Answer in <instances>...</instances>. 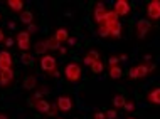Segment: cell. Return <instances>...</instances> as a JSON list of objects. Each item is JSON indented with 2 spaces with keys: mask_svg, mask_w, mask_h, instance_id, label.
I'll use <instances>...</instances> for the list:
<instances>
[{
  "mask_svg": "<svg viewBox=\"0 0 160 119\" xmlns=\"http://www.w3.org/2000/svg\"><path fill=\"white\" fill-rule=\"evenodd\" d=\"M93 119H106V114L103 111H94L93 112Z\"/></svg>",
  "mask_w": 160,
  "mask_h": 119,
  "instance_id": "obj_31",
  "label": "cell"
},
{
  "mask_svg": "<svg viewBox=\"0 0 160 119\" xmlns=\"http://www.w3.org/2000/svg\"><path fill=\"white\" fill-rule=\"evenodd\" d=\"M89 69H91L93 74H101L103 69H105V64H103L101 59H99V61H96V62H93V64H91V67H89Z\"/></svg>",
  "mask_w": 160,
  "mask_h": 119,
  "instance_id": "obj_23",
  "label": "cell"
},
{
  "mask_svg": "<svg viewBox=\"0 0 160 119\" xmlns=\"http://www.w3.org/2000/svg\"><path fill=\"white\" fill-rule=\"evenodd\" d=\"M122 34H123V25H122V22H118L116 24V27L113 29V32H111V39H120L122 37Z\"/></svg>",
  "mask_w": 160,
  "mask_h": 119,
  "instance_id": "obj_25",
  "label": "cell"
},
{
  "mask_svg": "<svg viewBox=\"0 0 160 119\" xmlns=\"http://www.w3.org/2000/svg\"><path fill=\"white\" fill-rule=\"evenodd\" d=\"M58 114H59V108H58V104H56V103H51V108H49V112H47V116L56 117Z\"/></svg>",
  "mask_w": 160,
  "mask_h": 119,
  "instance_id": "obj_27",
  "label": "cell"
},
{
  "mask_svg": "<svg viewBox=\"0 0 160 119\" xmlns=\"http://www.w3.org/2000/svg\"><path fill=\"white\" fill-rule=\"evenodd\" d=\"M143 61H145V64H147V62L150 64V62H152V56H150V54H145V56H143Z\"/></svg>",
  "mask_w": 160,
  "mask_h": 119,
  "instance_id": "obj_37",
  "label": "cell"
},
{
  "mask_svg": "<svg viewBox=\"0 0 160 119\" xmlns=\"http://www.w3.org/2000/svg\"><path fill=\"white\" fill-rule=\"evenodd\" d=\"M118 64H120V57L118 56H110V57H108V67L118 66Z\"/></svg>",
  "mask_w": 160,
  "mask_h": 119,
  "instance_id": "obj_29",
  "label": "cell"
},
{
  "mask_svg": "<svg viewBox=\"0 0 160 119\" xmlns=\"http://www.w3.org/2000/svg\"><path fill=\"white\" fill-rule=\"evenodd\" d=\"M32 108L36 109L37 112L46 114V116H47L49 108H51V103H49V101H46L44 97H42V99H32Z\"/></svg>",
  "mask_w": 160,
  "mask_h": 119,
  "instance_id": "obj_12",
  "label": "cell"
},
{
  "mask_svg": "<svg viewBox=\"0 0 160 119\" xmlns=\"http://www.w3.org/2000/svg\"><path fill=\"white\" fill-rule=\"evenodd\" d=\"M106 10L108 8L105 7V3L103 2H96L94 3V8H93V20L96 24H99L103 20V17H105V14H106Z\"/></svg>",
  "mask_w": 160,
  "mask_h": 119,
  "instance_id": "obj_13",
  "label": "cell"
},
{
  "mask_svg": "<svg viewBox=\"0 0 160 119\" xmlns=\"http://www.w3.org/2000/svg\"><path fill=\"white\" fill-rule=\"evenodd\" d=\"M111 103H113L115 109H123L125 103H127V97H125L123 94H116V96H113V99H111Z\"/></svg>",
  "mask_w": 160,
  "mask_h": 119,
  "instance_id": "obj_20",
  "label": "cell"
},
{
  "mask_svg": "<svg viewBox=\"0 0 160 119\" xmlns=\"http://www.w3.org/2000/svg\"><path fill=\"white\" fill-rule=\"evenodd\" d=\"M41 69L47 72V74H51L52 71L58 69V61H56L54 56H51V54H46V56L41 57Z\"/></svg>",
  "mask_w": 160,
  "mask_h": 119,
  "instance_id": "obj_6",
  "label": "cell"
},
{
  "mask_svg": "<svg viewBox=\"0 0 160 119\" xmlns=\"http://www.w3.org/2000/svg\"><path fill=\"white\" fill-rule=\"evenodd\" d=\"M34 49H36V54H39V56H46L47 54V44H46V40H39V42H36V45H34Z\"/></svg>",
  "mask_w": 160,
  "mask_h": 119,
  "instance_id": "obj_21",
  "label": "cell"
},
{
  "mask_svg": "<svg viewBox=\"0 0 160 119\" xmlns=\"http://www.w3.org/2000/svg\"><path fill=\"white\" fill-rule=\"evenodd\" d=\"M0 119H8L7 114H0Z\"/></svg>",
  "mask_w": 160,
  "mask_h": 119,
  "instance_id": "obj_41",
  "label": "cell"
},
{
  "mask_svg": "<svg viewBox=\"0 0 160 119\" xmlns=\"http://www.w3.org/2000/svg\"><path fill=\"white\" fill-rule=\"evenodd\" d=\"M15 79L14 69H7V71H0V87H8Z\"/></svg>",
  "mask_w": 160,
  "mask_h": 119,
  "instance_id": "obj_11",
  "label": "cell"
},
{
  "mask_svg": "<svg viewBox=\"0 0 160 119\" xmlns=\"http://www.w3.org/2000/svg\"><path fill=\"white\" fill-rule=\"evenodd\" d=\"M36 86H37V79H36V76H34V74L25 76V77H24V82H22V87H24V89H27V91H31V89H34Z\"/></svg>",
  "mask_w": 160,
  "mask_h": 119,
  "instance_id": "obj_17",
  "label": "cell"
},
{
  "mask_svg": "<svg viewBox=\"0 0 160 119\" xmlns=\"http://www.w3.org/2000/svg\"><path fill=\"white\" fill-rule=\"evenodd\" d=\"M135 30H137V37L138 39H145L147 34L152 30V22L148 19H140L135 25Z\"/></svg>",
  "mask_w": 160,
  "mask_h": 119,
  "instance_id": "obj_7",
  "label": "cell"
},
{
  "mask_svg": "<svg viewBox=\"0 0 160 119\" xmlns=\"http://www.w3.org/2000/svg\"><path fill=\"white\" fill-rule=\"evenodd\" d=\"M14 66V57L8 50H0V71H7L12 69Z\"/></svg>",
  "mask_w": 160,
  "mask_h": 119,
  "instance_id": "obj_10",
  "label": "cell"
},
{
  "mask_svg": "<svg viewBox=\"0 0 160 119\" xmlns=\"http://www.w3.org/2000/svg\"><path fill=\"white\" fill-rule=\"evenodd\" d=\"M59 52H61V56H66V54H68V49H66V47H61V49H59Z\"/></svg>",
  "mask_w": 160,
  "mask_h": 119,
  "instance_id": "obj_39",
  "label": "cell"
},
{
  "mask_svg": "<svg viewBox=\"0 0 160 119\" xmlns=\"http://www.w3.org/2000/svg\"><path fill=\"white\" fill-rule=\"evenodd\" d=\"M76 42H78L76 37H69V39H68V44L69 45H76Z\"/></svg>",
  "mask_w": 160,
  "mask_h": 119,
  "instance_id": "obj_36",
  "label": "cell"
},
{
  "mask_svg": "<svg viewBox=\"0 0 160 119\" xmlns=\"http://www.w3.org/2000/svg\"><path fill=\"white\" fill-rule=\"evenodd\" d=\"M96 61H99V52H98V50H94V49L88 50V52L84 54V57H83L84 66H88V67H91V64L96 62Z\"/></svg>",
  "mask_w": 160,
  "mask_h": 119,
  "instance_id": "obj_15",
  "label": "cell"
},
{
  "mask_svg": "<svg viewBox=\"0 0 160 119\" xmlns=\"http://www.w3.org/2000/svg\"><path fill=\"white\" fill-rule=\"evenodd\" d=\"M74 119H79V117H74Z\"/></svg>",
  "mask_w": 160,
  "mask_h": 119,
  "instance_id": "obj_44",
  "label": "cell"
},
{
  "mask_svg": "<svg viewBox=\"0 0 160 119\" xmlns=\"http://www.w3.org/2000/svg\"><path fill=\"white\" fill-rule=\"evenodd\" d=\"M108 76H110L111 79H122L123 76V71H122V66H111L108 67Z\"/></svg>",
  "mask_w": 160,
  "mask_h": 119,
  "instance_id": "obj_18",
  "label": "cell"
},
{
  "mask_svg": "<svg viewBox=\"0 0 160 119\" xmlns=\"http://www.w3.org/2000/svg\"><path fill=\"white\" fill-rule=\"evenodd\" d=\"M56 104H58V108H59V111H61V112H69V111H72V108H74L72 97L66 96V94L59 96L58 101H56Z\"/></svg>",
  "mask_w": 160,
  "mask_h": 119,
  "instance_id": "obj_9",
  "label": "cell"
},
{
  "mask_svg": "<svg viewBox=\"0 0 160 119\" xmlns=\"http://www.w3.org/2000/svg\"><path fill=\"white\" fill-rule=\"evenodd\" d=\"M20 62L24 64V66H32V54L29 52H22V57H20Z\"/></svg>",
  "mask_w": 160,
  "mask_h": 119,
  "instance_id": "obj_26",
  "label": "cell"
},
{
  "mask_svg": "<svg viewBox=\"0 0 160 119\" xmlns=\"http://www.w3.org/2000/svg\"><path fill=\"white\" fill-rule=\"evenodd\" d=\"M130 10H132V5H130L128 0H116V2L113 3V12L118 15V19L120 17L128 15Z\"/></svg>",
  "mask_w": 160,
  "mask_h": 119,
  "instance_id": "obj_8",
  "label": "cell"
},
{
  "mask_svg": "<svg viewBox=\"0 0 160 119\" xmlns=\"http://www.w3.org/2000/svg\"><path fill=\"white\" fill-rule=\"evenodd\" d=\"M58 119H59V117H58Z\"/></svg>",
  "mask_w": 160,
  "mask_h": 119,
  "instance_id": "obj_45",
  "label": "cell"
},
{
  "mask_svg": "<svg viewBox=\"0 0 160 119\" xmlns=\"http://www.w3.org/2000/svg\"><path fill=\"white\" fill-rule=\"evenodd\" d=\"M46 44H47V49H49V50H58V49H61V44H59V42L56 40L54 37L46 39Z\"/></svg>",
  "mask_w": 160,
  "mask_h": 119,
  "instance_id": "obj_24",
  "label": "cell"
},
{
  "mask_svg": "<svg viewBox=\"0 0 160 119\" xmlns=\"http://www.w3.org/2000/svg\"><path fill=\"white\" fill-rule=\"evenodd\" d=\"M32 20H34V15H32V12H31V10H24V12H20V22H22V24L31 25V24H32Z\"/></svg>",
  "mask_w": 160,
  "mask_h": 119,
  "instance_id": "obj_22",
  "label": "cell"
},
{
  "mask_svg": "<svg viewBox=\"0 0 160 119\" xmlns=\"http://www.w3.org/2000/svg\"><path fill=\"white\" fill-rule=\"evenodd\" d=\"M27 32H29V34H36V32H37V25H36V24L27 25Z\"/></svg>",
  "mask_w": 160,
  "mask_h": 119,
  "instance_id": "obj_32",
  "label": "cell"
},
{
  "mask_svg": "<svg viewBox=\"0 0 160 119\" xmlns=\"http://www.w3.org/2000/svg\"><path fill=\"white\" fill-rule=\"evenodd\" d=\"M49 76H51V77H54V79H58V77H59V76H61V74H59V71L56 69V71H52V72H51Z\"/></svg>",
  "mask_w": 160,
  "mask_h": 119,
  "instance_id": "obj_34",
  "label": "cell"
},
{
  "mask_svg": "<svg viewBox=\"0 0 160 119\" xmlns=\"http://www.w3.org/2000/svg\"><path fill=\"white\" fill-rule=\"evenodd\" d=\"M54 39L59 42V44H62V42H68L69 39V32H68V29H64V27H59L58 30H54Z\"/></svg>",
  "mask_w": 160,
  "mask_h": 119,
  "instance_id": "obj_16",
  "label": "cell"
},
{
  "mask_svg": "<svg viewBox=\"0 0 160 119\" xmlns=\"http://www.w3.org/2000/svg\"><path fill=\"white\" fill-rule=\"evenodd\" d=\"M155 71V64H138V66H132L128 69V77L130 79H145Z\"/></svg>",
  "mask_w": 160,
  "mask_h": 119,
  "instance_id": "obj_2",
  "label": "cell"
},
{
  "mask_svg": "<svg viewBox=\"0 0 160 119\" xmlns=\"http://www.w3.org/2000/svg\"><path fill=\"white\" fill-rule=\"evenodd\" d=\"M145 99H147V103L152 106H160V87H153L152 91H148Z\"/></svg>",
  "mask_w": 160,
  "mask_h": 119,
  "instance_id": "obj_14",
  "label": "cell"
},
{
  "mask_svg": "<svg viewBox=\"0 0 160 119\" xmlns=\"http://www.w3.org/2000/svg\"><path fill=\"white\" fill-rule=\"evenodd\" d=\"M118 22H120L118 15H116L113 10H106V14H105V17H103V20L98 24V29H96L98 35L101 37V39L110 37L111 32H113V29L116 27V24H118Z\"/></svg>",
  "mask_w": 160,
  "mask_h": 119,
  "instance_id": "obj_1",
  "label": "cell"
},
{
  "mask_svg": "<svg viewBox=\"0 0 160 119\" xmlns=\"http://www.w3.org/2000/svg\"><path fill=\"white\" fill-rule=\"evenodd\" d=\"M7 5L12 12H24V2L22 0H8Z\"/></svg>",
  "mask_w": 160,
  "mask_h": 119,
  "instance_id": "obj_19",
  "label": "cell"
},
{
  "mask_svg": "<svg viewBox=\"0 0 160 119\" xmlns=\"http://www.w3.org/2000/svg\"><path fill=\"white\" fill-rule=\"evenodd\" d=\"M120 57V62H125V61H128V56L127 54H122V56H118Z\"/></svg>",
  "mask_w": 160,
  "mask_h": 119,
  "instance_id": "obj_38",
  "label": "cell"
},
{
  "mask_svg": "<svg viewBox=\"0 0 160 119\" xmlns=\"http://www.w3.org/2000/svg\"><path fill=\"white\" fill-rule=\"evenodd\" d=\"M5 39H7V37H5V32L0 29V44H2V42H5Z\"/></svg>",
  "mask_w": 160,
  "mask_h": 119,
  "instance_id": "obj_35",
  "label": "cell"
},
{
  "mask_svg": "<svg viewBox=\"0 0 160 119\" xmlns=\"http://www.w3.org/2000/svg\"><path fill=\"white\" fill-rule=\"evenodd\" d=\"M64 79L68 82H79L81 77H83V69L78 62H68L64 66Z\"/></svg>",
  "mask_w": 160,
  "mask_h": 119,
  "instance_id": "obj_3",
  "label": "cell"
},
{
  "mask_svg": "<svg viewBox=\"0 0 160 119\" xmlns=\"http://www.w3.org/2000/svg\"><path fill=\"white\" fill-rule=\"evenodd\" d=\"M3 44H5V47H14V39H12V37H7Z\"/></svg>",
  "mask_w": 160,
  "mask_h": 119,
  "instance_id": "obj_33",
  "label": "cell"
},
{
  "mask_svg": "<svg viewBox=\"0 0 160 119\" xmlns=\"http://www.w3.org/2000/svg\"><path fill=\"white\" fill-rule=\"evenodd\" d=\"M15 44L22 52H29V49H31V34H29L27 30L19 32L15 35Z\"/></svg>",
  "mask_w": 160,
  "mask_h": 119,
  "instance_id": "obj_5",
  "label": "cell"
},
{
  "mask_svg": "<svg viewBox=\"0 0 160 119\" xmlns=\"http://www.w3.org/2000/svg\"><path fill=\"white\" fill-rule=\"evenodd\" d=\"M147 17L150 22L160 20V0H150L147 3Z\"/></svg>",
  "mask_w": 160,
  "mask_h": 119,
  "instance_id": "obj_4",
  "label": "cell"
},
{
  "mask_svg": "<svg viewBox=\"0 0 160 119\" xmlns=\"http://www.w3.org/2000/svg\"><path fill=\"white\" fill-rule=\"evenodd\" d=\"M123 109H125L127 112H133V111H135V101H128V99H127V103H125Z\"/></svg>",
  "mask_w": 160,
  "mask_h": 119,
  "instance_id": "obj_28",
  "label": "cell"
},
{
  "mask_svg": "<svg viewBox=\"0 0 160 119\" xmlns=\"http://www.w3.org/2000/svg\"><path fill=\"white\" fill-rule=\"evenodd\" d=\"M0 19H2V14H0Z\"/></svg>",
  "mask_w": 160,
  "mask_h": 119,
  "instance_id": "obj_43",
  "label": "cell"
},
{
  "mask_svg": "<svg viewBox=\"0 0 160 119\" xmlns=\"http://www.w3.org/2000/svg\"><path fill=\"white\" fill-rule=\"evenodd\" d=\"M8 29H15V22H8Z\"/></svg>",
  "mask_w": 160,
  "mask_h": 119,
  "instance_id": "obj_40",
  "label": "cell"
},
{
  "mask_svg": "<svg viewBox=\"0 0 160 119\" xmlns=\"http://www.w3.org/2000/svg\"><path fill=\"white\" fill-rule=\"evenodd\" d=\"M127 119H135V117H133V116H128V117H127Z\"/></svg>",
  "mask_w": 160,
  "mask_h": 119,
  "instance_id": "obj_42",
  "label": "cell"
},
{
  "mask_svg": "<svg viewBox=\"0 0 160 119\" xmlns=\"http://www.w3.org/2000/svg\"><path fill=\"white\" fill-rule=\"evenodd\" d=\"M105 114H106V119H116L118 117V111H116V109H108Z\"/></svg>",
  "mask_w": 160,
  "mask_h": 119,
  "instance_id": "obj_30",
  "label": "cell"
}]
</instances>
